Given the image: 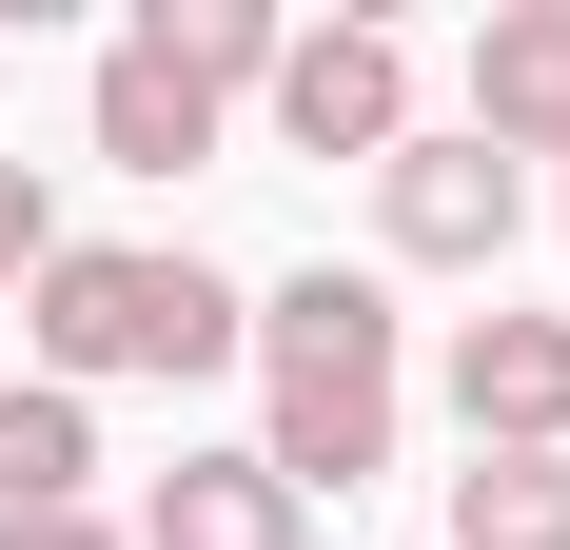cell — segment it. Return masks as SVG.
I'll list each match as a JSON object with an SVG mask.
<instances>
[{"label": "cell", "instance_id": "obj_13", "mask_svg": "<svg viewBox=\"0 0 570 550\" xmlns=\"http://www.w3.org/2000/svg\"><path fill=\"white\" fill-rule=\"evenodd\" d=\"M0 550H118V511H0Z\"/></svg>", "mask_w": 570, "mask_h": 550}, {"label": "cell", "instance_id": "obj_2", "mask_svg": "<svg viewBox=\"0 0 570 550\" xmlns=\"http://www.w3.org/2000/svg\"><path fill=\"white\" fill-rule=\"evenodd\" d=\"M236 334H256V295H236L197 236H59V256L20 275V354H40V393H79V413H99L118 374H217Z\"/></svg>", "mask_w": 570, "mask_h": 550}, {"label": "cell", "instance_id": "obj_3", "mask_svg": "<svg viewBox=\"0 0 570 550\" xmlns=\"http://www.w3.org/2000/svg\"><path fill=\"white\" fill-rule=\"evenodd\" d=\"M512 217H531V177L492 158V138H433V118H413L394 158H374V256L394 275H492Z\"/></svg>", "mask_w": 570, "mask_h": 550}, {"label": "cell", "instance_id": "obj_1", "mask_svg": "<svg viewBox=\"0 0 570 550\" xmlns=\"http://www.w3.org/2000/svg\"><path fill=\"white\" fill-rule=\"evenodd\" d=\"M394 275H354V256H315V275H276V295H256V334H236V354H256V472H276L295 511L315 492H354V472H394Z\"/></svg>", "mask_w": 570, "mask_h": 550}, {"label": "cell", "instance_id": "obj_5", "mask_svg": "<svg viewBox=\"0 0 570 550\" xmlns=\"http://www.w3.org/2000/svg\"><path fill=\"white\" fill-rule=\"evenodd\" d=\"M453 433L472 452H570V315H512V295H492V315H453Z\"/></svg>", "mask_w": 570, "mask_h": 550}, {"label": "cell", "instance_id": "obj_4", "mask_svg": "<svg viewBox=\"0 0 570 550\" xmlns=\"http://www.w3.org/2000/svg\"><path fill=\"white\" fill-rule=\"evenodd\" d=\"M256 99H276L295 158H354V177H374V158L413 138V59H394V20H295Z\"/></svg>", "mask_w": 570, "mask_h": 550}, {"label": "cell", "instance_id": "obj_10", "mask_svg": "<svg viewBox=\"0 0 570 550\" xmlns=\"http://www.w3.org/2000/svg\"><path fill=\"white\" fill-rule=\"evenodd\" d=\"M138 40L177 59V79H197V99H256V79H276V0H138Z\"/></svg>", "mask_w": 570, "mask_h": 550}, {"label": "cell", "instance_id": "obj_7", "mask_svg": "<svg viewBox=\"0 0 570 550\" xmlns=\"http://www.w3.org/2000/svg\"><path fill=\"white\" fill-rule=\"evenodd\" d=\"M217 118H236V99H197V79L138 40V20H118V40H99V79H79V138H99L118 177H197V158H217Z\"/></svg>", "mask_w": 570, "mask_h": 550}, {"label": "cell", "instance_id": "obj_9", "mask_svg": "<svg viewBox=\"0 0 570 550\" xmlns=\"http://www.w3.org/2000/svg\"><path fill=\"white\" fill-rule=\"evenodd\" d=\"M0 511H99V413L79 393H0Z\"/></svg>", "mask_w": 570, "mask_h": 550}, {"label": "cell", "instance_id": "obj_8", "mask_svg": "<svg viewBox=\"0 0 570 550\" xmlns=\"http://www.w3.org/2000/svg\"><path fill=\"white\" fill-rule=\"evenodd\" d=\"M118 550H315V511L256 472V452H177L158 492H138V531Z\"/></svg>", "mask_w": 570, "mask_h": 550}, {"label": "cell", "instance_id": "obj_6", "mask_svg": "<svg viewBox=\"0 0 570 550\" xmlns=\"http://www.w3.org/2000/svg\"><path fill=\"white\" fill-rule=\"evenodd\" d=\"M453 138H492V158H570V0H492L472 20V118Z\"/></svg>", "mask_w": 570, "mask_h": 550}, {"label": "cell", "instance_id": "obj_12", "mask_svg": "<svg viewBox=\"0 0 570 550\" xmlns=\"http://www.w3.org/2000/svg\"><path fill=\"white\" fill-rule=\"evenodd\" d=\"M40 256H59V197H40V158H0V315H20Z\"/></svg>", "mask_w": 570, "mask_h": 550}, {"label": "cell", "instance_id": "obj_11", "mask_svg": "<svg viewBox=\"0 0 570 550\" xmlns=\"http://www.w3.org/2000/svg\"><path fill=\"white\" fill-rule=\"evenodd\" d=\"M453 550H570V452H472L453 472Z\"/></svg>", "mask_w": 570, "mask_h": 550}]
</instances>
